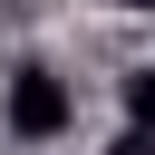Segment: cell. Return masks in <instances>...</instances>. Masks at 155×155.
Instances as JSON below:
<instances>
[{
  "label": "cell",
  "mask_w": 155,
  "mask_h": 155,
  "mask_svg": "<svg viewBox=\"0 0 155 155\" xmlns=\"http://www.w3.org/2000/svg\"><path fill=\"white\" fill-rule=\"evenodd\" d=\"M0 126L19 136V145H48V136H68L78 126V87L58 78V68H10V87H0Z\"/></svg>",
  "instance_id": "obj_1"
},
{
  "label": "cell",
  "mask_w": 155,
  "mask_h": 155,
  "mask_svg": "<svg viewBox=\"0 0 155 155\" xmlns=\"http://www.w3.org/2000/svg\"><path fill=\"white\" fill-rule=\"evenodd\" d=\"M126 116H136V136H155V68L126 78Z\"/></svg>",
  "instance_id": "obj_2"
},
{
  "label": "cell",
  "mask_w": 155,
  "mask_h": 155,
  "mask_svg": "<svg viewBox=\"0 0 155 155\" xmlns=\"http://www.w3.org/2000/svg\"><path fill=\"white\" fill-rule=\"evenodd\" d=\"M107 155H155V136H136V126H126V136H116Z\"/></svg>",
  "instance_id": "obj_3"
},
{
  "label": "cell",
  "mask_w": 155,
  "mask_h": 155,
  "mask_svg": "<svg viewBox=\"0 0 155 155\" xmlns=\"http://www.w3.org/2000/svg\"><path fill=\"white\" fill-rule=\"evenodd\" d=\"M126 10H155V0H126Z\"/></svg>",
  "instance_id": "obj_4"
}]
</instances>
